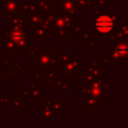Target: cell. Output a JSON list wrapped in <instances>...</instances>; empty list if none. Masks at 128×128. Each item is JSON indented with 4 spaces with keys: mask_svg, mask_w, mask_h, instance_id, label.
Returning <instances> with one entry per match:
<instances>
[{
    "mask_svg": "<svg viewBox=\"0 0 128 128\" xmlns=\"http://www.w3.org/2000/svg\"><path fill=\"white\" fill-rule=\"evenodd\" d=\"M95 27L100 33H108L113 28V21L109 16L102 15L96 20Z\"/></svg>",
    "mask_w": 128,
    "mask_h": 128,
    "instance_id": "obj_1",
    "label": "cell"
}]
</instances>
